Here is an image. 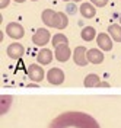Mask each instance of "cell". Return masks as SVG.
<instances>
[{
    "instance_id": "obj_1",
    "label": "cell",
    "mask_w": 121,
    "mask_h": 128,
    "mask_svg": "<svg viewBox=\"0 0 121 128\" xmlns=\"http://www.w3.org/2000/svg\"><path fill=\"white\" fill-rule=\"evenodd\" d=\"M48 128H99V124L88 114L70 111L54 118Z\"/></svg>"
},
{
    "instance_id": "obj_2",
    "label": "cell",
    "mask_w": 121,
    "mask_h": 128,
    "mask_svg": "<svg viewBox=\"0 0 121 128\" xmlns=\"http://www.w3.org/2000/svg\"><path fill=\"white\" fill-rule=\"evenodd\" d=\"M51 38H53V36H51V34H50L48 29L40 28V29H37V32L32 35V42L35 45H38V47H44V45L48 44V41L51 40Z\"/></svg>"
},
{
    "instance_id": "obj_3",
    "label": "cell",
    "mask_w": 121,
    "mask_h": 128,
    "mask_svg": "<svg viewBox=\"0 0 121 128\" xmlns=\"http://www.w3.org/2000/svg\"><path fill=\"white\" fill-rule=\"evenodd\" d=\"M6 34H8L12 40H21L25 35V29L21 24H18V22H10V24H8V26H6Z\"/></svg>"
},
{
    "instance_id": "obj_4",
    "label": "cell",
    "mask_w": 121,
    "mask_h": 128,
    "mask_svg": "<svg viewBox=\"0 0 121 128\" xmlns=\"http://www.w3.org/2000/svg\"><path fill=\"white\" fill-rule=\"evenodd\" d=\"M47 80H48L51 84L58 86V84H61L64 82V73H63L61 68H58V67H53L47 73Z\"/></svg>"
},
{
    "instance_id": "obj_5",
    "label": "cell",
    "mask_w": 121,
    "mask_h": 128,
    "mask_svg": "<svg viewBox=\"0 0 121 128\" xmlns=\"http://www.w3.org/2000/svg\"><path fill=\"white\" fill-rule=\"evenodd\" d=\"M112 41L114 40L111 38V35L106 32H101L96 35V44L102 51H111L112 50Z\"/></svg>"
},
{
    "instance_id": "obj_6",
    "label": "cell",
    "mask_w": 121,
    "mask_h": 128,
    "mask_svg": "<svg viewBox=\"0 0 121 128\" xmlns=\"http://www.w3.org/2000/svg\"><path fill=\"white\" fill-rule=\"evenodd\" d=\"M28 77L35 82V83H40L41 80L45 77V73L42 70V67H41L40 64H31L29 67H28Z\"/></svg>"
},
{
    "instance_id": "obj_7",
    "label": "cell",
    "mask_w": 121,
    "mask_h": 128,
    "mask_svg": "<svg viewBox=\"0 0 121 128\" xmlns=\"http://www.w3.org/2000/svg\"><path fill=\"white\" fill-rule=\"evenodd\" d=\"M86 52H88V50L85 47H76L74 48V51H73V60H74V63L77 64V66L85 67V66L89 63Z\"/></svg>"
},
{
    "instance_id": "obj_8",
    "label": "cell",
    "mask_w": 121,
    "mask_h": 128,
    "mask_svg": "<svg viewBox=\"0 0 121 128\" xmlns=\"http://www.w3.org/2000/svg\"><path fill=\"white\" fill-rule=\"evenodd\" d=\"M54 56H56V58L60 63H66V61L70 58V56H72V51H70V48H69L67 44H60V45L56 47Z\"/></svg>"
},
{
    "instance_id": "obj_9",
    "label": "cell",
    "mask_w": 121,
    "mask_h": 128,
    "mask_svg": "<svg viewBox=\"0 0 121 128\" xmlns=\"http://www.w3.org/2000/svg\"><path fill=\"white\" fill-rule=\"evenodd\" d=\"M6 52H8V56L10 58H13V60H19L21 57L24 56L25 52V48L22 44H19V42H13V44H10L6 50Z\"/></svg>"
},
{
    "instance_id": "obj_10",
    "label": "cell",
    "mask_w": 121,
    "mask_h": 128,
    "mask_svg": "<svg viewBox=\"0 0 121 128\" xmlns=\"http://www.w3.org/2000/svg\"><path fill=\"white\" fill-rule=\"evenodd\" d=\"M86 56H88V61L90 64H101L104 61V52L101 50H96V48L88 50Z\"/></svg>"
},
{
    "instance_id": "obj_11",
    "label": "cell",
    "mask_w": 121,
    "mask_h": 128,
    "mask_svg": "<svg viewBox=\"0 0 121 128\" xmlns=\"http://www.w3.org/2000/svg\"><path fill=\"white\" fill-rule=\"evenodd\" d=\"M56 16H57V12H54L53 9H45L42 12V22L47 25L48 28H54V22H56Z\"/></svg>"
},
{
    "instance_id": "obj_12",
    "label": "cell",
    "mask_w": 121,
    "mask_h": 128,
    "mask_svg": "<svg viewBox=\"0 0 121 128\" xmlns=\"http://www.w3.org/2000/svg\"><path fill=\"white\" fill-rule=\"evenodd\" d=\"M79 10H80L82 16L86 18V19H92V18H95V13H96V9H95V6H93L92 3H83Z\"/></svg>"
},
{
    "instance_id": "obj_13",
    "label": "cell",
    "mask_w": 121,
    "mask_h": 128,
    "mask_svg": "<svg viewBox=\"0 0 121 128\" xmlns=\"http://www.w3.org/2000/svg\"><path fill=\"white\" fill-rule=\"evenodd\" d=\"M37 61L40 64H50L53 61V52L48 48H42L38 52V56H37Z\"/></svg>"
},
{
    "instance_id": "obj_14",
    "label": "cell",
    "mask_w": 121,
    "mask_h": 128,
    "mask_svg": "<svg viewBox=\"0 0 121 128\" xmlns=\"http://www.w3.org/2000/svg\"><path fill=\"white\" fill-rule=\"evenodd\" d=\"M67 25H69V18H67V15L63 13V12H57L54 28H56V29H64Z\"/></svg>"
},
{
    "instance_id": "obj_15",
    "label": "cell",
    "mask_w": 121,
    "mask_h": 128,
    "mask_svg": "<svg viewBox=\"0 0 121 128\" xmlns=\"http://www.w3.org/2000/svg\"><path fill=\"white\" fill-rule=\"evenodd\" d=\"M80 36H82V40L83 41L90 42V41L95 40V36H96V31H95L93 26H85V28L82 29V32H80Z\"/></svg>"
},
{
    "instance_id": "obj_16",
    "label": "cell",
    "mask_w": 121,
    "mask_h": 128,
    "mask_svg": "<svg viewBox=\"0 0 121 128\" xmlns=\"http://www.w3.org/2000/svg\"><path fill=\"white\" fill-rule=\"evenodd\" d=\"M83 83H85V88H101V84H102L96 74H88Z\"/></svg>"
},
{
    "instance_id": "obj_17",
    "label": "cell",
    "mask_w": 121,
    "mask_h": 128,
    "mask_svg": "<svg viewBox=\"0 0 121 128\" xmlns=\"http://www.w3.org/2000/svg\"><path fill=\"white\" fill-rule=\"evenodd\" d=\"M108 34L111 35V38H112L115 42H121V25H118V24L109 25Z\"/></svg>"
},
{
    "instance_id": "obj_18",
    "label": "cell",
    "mask_w": 121,
    "mask_h": 128,
    "mask_svg": "<svg viewBox=\"0 0 121 128\" xmlns=\"http://www.w3.org/2000/svg\"><path fill=\"white\" fill-rule=\"evenodd\" d=\"M69 41H67V36H66L64 34H56L53 38H51V44L54 45V48L57 45H60V44H67Z\"/></svg>"
},
{
    "instance_id": "obj_19",
    "label": "cell",
    "mask_w": 121,
    "mask_h": 128,
    "mask_svg": "<svg viewBox=\"0 0 121 128\" xmlns=\"http://www.w3.org/2000/svg\"><path fill=\"white\" fill-rule=\"evenodd\" d=\"M90 3L95 4V6H98V8H104V6H106L108 0H90Z\"/></svg>"
},
{
    "instance_id": "obj_20",
    "label": "cell",
    "mask_w": 121,
    "mask_h": 128,
    "mask_svg": "<svg viewBox=\"0 0 121 128\" xmlns=\"http://www.w3.org/2000/svg\"><path fill=\"white\" fill-rule=\"evenodd\" d=\"M9 3H10V0H0V8H2V9L8 8Z\"/></svg>"
},
{
    "instance_id": "obj_21",
    "label": "cell",
    "mask_w": 121,
    "mask_h": 128,
    "mask_svg": "<svg viewBox=\"0 0 121 128\" xmlns=\"http://www.w3.org/2000/svg\"><path fill=\"white\" fill-rule=\"evenodd\" d=\"M15 2H16V3H24L25 0H15Z\"/></svg>"
},
{
    "instance_id": "obj_22",
    "label": "cell",
    "mask_w": 121,
    "mask_h": 128,
    "mask_svg": "<svg viewBox=\"0 0 121 128\" xmlns=\"http://www.w3.org/2000/svg\"><path fill=\"white\" fill-rule=\"evenodd\" d=\"M73 2H82V0H73Z\"/></svg>"
},
{
    "instance_id": "obj_23",
    "label": "cell",
    "mask_w": 121,
    "mask_h": 128,
    "mask_svg": "<svg viewBox=\"0 0 121 128\" xmlns=\"http://www.w3.org/2000/svg\"><path fill=\"white\" fill-rule=\"evenodd\" d=\"M120 24H121V15H120Z\"/></svg>"
},
{
    "instance_id": "obj_24",
    "label": "cell",
    "mask_w": 121,
    "mask_h": 128,
    "mask_svg": "<svg viewBox=\"0 0 121 128\" xmlns=\"http://www.w3.org/2000/svg\"><path fill=\"white\" fill-rule=\"evenodd\" d=\"M64 2H70V0H64Z\"/></svg>"
},
{
    "instance_id": "obj_25",
    "label": "cell",
    "mask_w": 121,
    "mask_h": 128,
    "mask_svg": "<svg viewBox=\"0 0 121 128\" xmlns=\"http://www.w3.org/2000/svg\"><path fill=\"white\" fill-rule=\"evenodd\" d=\"M32 2H37V0H32Z\"/></svg>"
}]
</instances>
